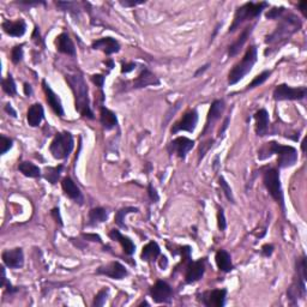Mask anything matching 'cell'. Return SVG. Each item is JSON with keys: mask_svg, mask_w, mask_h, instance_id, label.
<instances>
[{"mask_svg": "<svg viewBox=\"0 0 307 307\" xmlns=\"http://www.w3.org/2000/svg\"><path fill=\"white\" fill-rule=\"evenodd\" d=\"M66 82L70 84L72 92L74 95L76 109L83 117L89 118V119H94V114H92V110L90 108L88 87L83 77L81 74H69V76H66Z\"/></svg>", "mask_w": 307, "mask_h": 307, "instance_id": "cell-1", "label": "cell"}, {"mask_svg": "<svg viewBox=\"0 0 307 307\" xmlns=\"http://www.w3.org/2000/svg\"><path fill=\"white\" fill-rule=\"evenodd\" d=\"M301 28V22L299 20L298 17L290 16L283 18V20L281 22V24L276 28L275 32L271 35L268 36L265 42L268 45H282V43L287 42L289 40V37L293 34H295L296 32H299V29Z\"/></svg>", "mask_w": 307, "mask_h": 307, "instance_id": "cell-2", "label": "cell"}, {"mask_svg": "<svg viewBox=\"0 0 307 307\" xmlns=\"http://www.w3.org/2000/svg\"><path fill=\"white\" fill-rule=\"evenodd\" d=\"M267 149L268 154L265 155V157L277 155V164L280 168H288L294 166L298 161V151L290 145H282L277 142H270L267 144Z\"/></svg>", "mask_w": 307, "mask_h": 307, "instance_id": "cell-3", "label": "cell"}, {"mask_svg": "<svg viewBox=\"0 0 307 307\" xmlns=\"http://www.w3.org/2000/svg\"><path fill=\"white\" fill-rule=\"evenodd\" d=\"M257 61V48L254 46H251L249 50L245 53L244 58L241 59V61H239L236 65H234V68L231 70L228 74V83L231 86H234L238 82L241 81L247 73L251 72L252 68L256 64Z\"/></svg>", "mask_w": 307, "mask_h": 307, "instance_id": "cell-4", "label": "cell"}, {"mask_svg": "<svg viewBox=\"0 0 307 307\" xmlns=\"http://www.w3.org/2000/svg\"><path fill=\"white\" fill-rule=\"evenodd\" d=\"M268 6V2H246L245 5L240 6L235 12L234 20L232 23L231 28H229V33L235 32L236 29L246 20H251L253 18H257L260 16L263 10Z\"/></svg>", "mask_w": 307, "mask_h": 307, "instance_id": "cell-5", "label": "cell"}, {"mask_svg": "<svg viewBox=\"0 0 307 307\" xmlns=\"http://www.w3.org/2000/svg\"><path fill=\"white\" fill-rule=\"evenodd\" d=\"M73 137L70 132H61L58 133L54 139L52 141L50 151L53 155L54 159L64 160L68 159L69 155L73 150Z\"/></svg>", "mask_w": 307, "mask_h": 307, "instance_id": "cell-6", "label": "cell"}, {"mask_svg": "<svg viewBox=\"0 0 307 307\" xmlns=\"http://www.w3.org/2000/svg\"><path fill=\"white\" fill-rule=\"evenodd\" d=\"M263 182H264L265 187H267L268 192L270 196L281 205V208L285 210V198H283V191L281 186L280 174H278L277 169L269 168L264 172L263 174Z\"/></svg>", "mask_w": 307, "mask_h": 307, "instance_id": "cell-7", "label": "cell"}, {"mask_svg": "<svg viewBox=\"0 0 307 307\" xmlns=\"http://www.w3.org/2000/svg\"><path fill=\"white\" fill-rule=\"evenodd\" d=\"M307 89L303 88H291L287 84H280L273 90V99L276 101H296V100H303L306 97Z\"/></svg>", "mask_w": 307, "mask_h": 307, "instance_id": "cell-8", "label": "cell"}, {"mask_svg": "<svg viewBox=\"0 0 307 307\" xmlns=\"http://www.w3.org/2000/svg\"><path fill=\"white\" fill-rule=\"evenodd\" d=\"M150 295L157 304H171L173 299V289L164 281H157L150 288Z\"/></svg>", "mask_w": 307, "mask_h": 307, "instance_id": "cell-9", "label": "cell"}, {"mask_svg": "<svg viewBox=\"0 0 307 307\" xmlns=\"http://www.w3.org/2000/svg\"><path fill=\"white\" fill-rule=\"evenodd\" d=\"M195 146V142L187 137H178L168 144V153L175 154L179 159L185 160L186 155Z\"/></svg>", "mask_w": 307, "mask_h": 307, "instance_id": "cell-10", "label": "cell"}, {"mask_svg": "<svg viewBox=\"0 0 307 307\" xmlns=\"http://www.w3.org/2000/svg\"><path fill=\"white\" fill-rule=\"evenodd\" d=\"M198 124V112L196 109L187 112L184 117L181 118L178 123H175L172 127V133L180 132V131H186V132H193L197 127Z\"/></svg>", "mask_w": 307, "mask_h": 307, "instance_id": "cell-11", "label": "cell"}, {"mask_svg": "<svg viewBox=\"0 0 307 307\" xmlns=\"http://www.w3.org/2000/svg\"><path fill=\"white\" fill-rule=\"evenodd\" d=\"M205 271V259H199L196 260V262H190L187 263V269L186 273H185V282L188 283H195L197 281H199L203 277Z\"/></svg>", "mask_w": 307, "mask_h": 307, "instance_id": "cell-12", "label": "cell"}, {"mask_svg": "<svg viewBox=\"0 0 307 307\" xmlns=\"http://www.w3.org/2000/svg\"><path fill=\"white\" fill-rule=\"evenodd\" d=\"M226 289H214L203 293L200 301H202L203 305L208 307H223L226 304Z\"/></svg>", "mask_w": 307, "mask_h": 307, "instance_id": "cell-13", "label": "cell"}, {"mask_svg": "<svg viewBox=\"0 0 307 307\" xmlns=\"http://www.w3.org/2000/svg\"><path fill=\"white\" fill-rule=\"evenodd\" d=\"M2 262L10 269H19L24 264V254L22 249L7 250L2 252Z\"/></svg>", "mask_w": 307, "mask_h": 307, "instance_id": "cell-14", "label": "cell"}, {"mask_svg": "<svg viewBox=\"0 0 307 307\" xmlns=\"http://www.w3.org/2000/svg\"><path fill=\"white\" fill-rule=\"evenodd\" d=\"M96 272L100 275H106L110 278H114V280H123L127 275V270L119 262H113L105 265V267H100L96 270Z\"/></svg>", "mask_w": 307, "mask_h": 307, "instance_id": "cell-15", "label": "cell"}, {"mask_svg": "<svg viewBox=\"0 0 307 307\" xmlns=\"http://www.w3.org/2000/svg\"><path fill=\"white\" fill-rule=\"evenodd\" d=\"M42 86H43V90H45L46 100H47L48 105L51 106V108L54 110V113H55L56 115H59V117H64L65 112H64L63 103H61L58 95L52 90L50 84H47V82L46 81L42 82Z\"/></svg>", "mask_w": 307, "mask_h": 307, "instance_id": "cell-16", "label": "cell"}, {"mask_svg": "<svg viewBox=\"0 0 307 307\" xmlns=\"http://www.w3.org/2000/svg\"><path fill=\"white\" fill-rule=\"evenodd\" d=\"M94 50H99L105 52L107 55L118 53L120 51V45L115 38L113 37H102L99 40L94 41L91 46Z\"/></svg>", "mask_w": 307, "mask_h": 307, "instance_id": "cell-17", "label": "cell"}, {"mask_svg": "<svg viewBox=\"0 0 307 307\" xmlns=\"http://www.w3.org/2000/svg\"><path fill=\"white\" fill-rule=\"evenodd\" d=\"M224 110V101L223 100H216L211 103V107L209 109L208 117H206V124L204 131H203V135H205L206 131L210 128V126H213V124L215 123L216 120H218L221 118L222 113Z\"/></svg>", "mask_w": 307, "mask_h": 307, "instance_id": "cell-18", "label": "cell"}, {"mask_svg": "<svg viewBox=\"0 0 307 307\" xmlns=\"http://www.w3.org/2000/svg\"><path fill=\"white\" fill-rule=\"evenodd\" d=\"M1 27L7 35L14 36V37H20L25 34V30H27V24L23 19H17L15 22L4 20Z\"/></svg>", "mask_w": 307, "mask_h": 307, "instance_id": "cell-19", "label": "cell"}, {"mask_svg": "<svg viewBox=\"0 0 307 307\" xmlns=\"http://www.w3.org/2000/svg\"><path fill=\"white\" fill-rule=\"evenodd\" d=\"M160 81L156 76L148 69H144L143 71L139 73V76L133 81V88L135 89H141V88H145L148 86H159Z\"/></svg>", "mask_w": 307, "mask_h": 307, "instance_id": "cell-20", "label": "cell"}, {"mask_svg": "<svg viewBox=\"0 0 307 307\" xmlns=\"http://www.w3.org/2000/svg\"><path fill=\"white\" fill-rule=\"evenodd\" d=\"M61 186H63L64 192L68 196L69 198H71L72 200H74L76 203H79L82 204L83 203V196H82L81 190L73 182V180L70 179V178H65L63 179V182H61Z\"/></svg>", "mask_w": 307, "mask_h": 307, "instance_id": "cell-21", "label": "cell"}, {"mask_svg": "<svg viewBox=\"0 0 307 307\" xmlns=\"http://www.w3.org/2000/svg\"><path fill=\"white\" fill-rule=\"evenodd\" d=\"M56 50L60 53L68 54V55L74 56L76 55V48H74L73 42H72L71 37L66 33H63L56 37Z\"/></svg>", "mask_w": 307, "mask_h": 307, "instance_id": "cell-22", "label": "cell"}, {"mask_svg": "<svg viewBox=\"0 0 307 307\" xmlns=\"http://www.w3.org/2000/svg\"><path fill=\"white\" fill-rule=\"evenodd\" d=\"M109 238L113 240H117V241L120 242V245L123 246L124 252H125L127 256H132L136 251V246L133 244V241L127 236H124L121 235V233L117 229H112L109 233Z\"/></svg>", "mask_w": 307, "mask_h": 307, "instance_id": "cell-23", "label": "cell"}, {"mask_svg": "<svg viewBox=\"0 0 307 307\" xmlns=\"http://www.w3.org/2000/svg\"><path fill=\"white\" fill-rule=\"evenodd\" d=\"M43 115H45V112H43V107L40 103H35V105L30 106L27 113L28 124L32 127H36V126H38L41 124V121L43 119Z\"/></svg>", "mask_w": 307, "mask_h": 307, "instance_id": "cell-24", "label": "cell"}, {"mask_svg": "<svg viewBox=\"0 0 307 307\" xmlns=\"http://www.w3.org/2000/svg\"><path fill=\"white\" fill-rule=\"evenodd\" d=\"M256 119V133L258 136H265L269 128V113L265 109H259L254 114Z\"/></svg>", "mask_w": 307, "mask_h": 307, "instance_id": "cell-25", "label": "cell"}, {"mask_svg": "<svg viewBox=\"0 0 307 307\" xmlns=\"http://www.w3.org/2000/svg\"><path fill=\"white\" fill-rule=\"evenodd\" d=\"M216 264H217L218 269L223 272H229L233 270V263H232V257L224 250H220L215 256Z\"/></svg>", "mask_w": 307, "mask_h": 307, "instance_id": "cell-26", "label": "cell"}, {"mask_svg": "<svg viewBox=\"0 0 307 307\" xmlns=\"http://www.w3.org/2000/svg\"><path fill=\"white\" fill-rule=\"evenodd\" d=\"M161 254V249L157 245V242L150 241L149 244H146L143 247V251H142L141 258L144 262H153L156 260V258Z\"/></svg>", "mask_w": 307, "mask_h": 307, "instance_id": "cell-27", "label": "cell"}, {"mask_svg": "<svg viewBox=\"0 0 307 307\" xmlns=\"http://www.w3.org/2000/svg\"><path fill=\"white\" fill-rule=\"evenodd\" d=\"M100 120L106 130H112L118 125L117 115L112 112V110L107 109V108L101 107V112H100Z\"/></svg>", "mask_w": 307, "mask_h": 307, "instance_id": "cell-28", "label": "cell"}, {"mask_svg": "<svg viewBox=\"0 0 307 307\" xmlns=\"http://www.w3.org/2000/svg\"><path fill=\"white\" fill-rule=\"evenodd\" d=\"M251 33H252V27L245 28L244 32H242L241 34H240L239 37H238V40H236L235 42L233 43V45L229 46V50H228L229 56H234V55H236V54L239 53L240 48H241L242 46L245 45V42H246V41H247L249 36L251 35Z\"/></svg>", "mask_w": 307, "mask_h": 307, "instance_id": "cell-29", "label": "cell"}, {"mask_svg": "<svg viewBox=\"0 0 307 307\" xmlns=\"http://www.w3.org/2000/svg\"><path fill=\"white\" fill-rule=\"evenodd\" d=\"M108 211L103 208H94L89 211V226H96L107 221Z\"/></svg>", "mask_w": 307, "mask_h": 307, "instance_id": "cell-30", "label": "cell"}, {"mask_svg": "<svg viewBox=\"0 0 307 307\" xmlns=\"http://www.w3.org/2000/svg\"><path fill=\"white\" fill-rule=\"evenodd\" d=\"M18 169L23 175L28 178H40L41 177V169L37 166H35L32 162H22L18 166Z\"/></svg>", "mask_w": 307, "mask_h": 307, "instance_id": "cell-31", "label": "cell"}, {"mask_svg": "<svg viewBox=\"0 0 307 307\" xmlns=\"http://www.w3.org/2000/svg\"><path fill=\"white\" fill-rule=\"evenodd\" d=\"M132 213H138V209L133 208V206H126V208L120 209L115 213V217H114V222L119 228H126V224L124 220H125L126 215L128 214H132Z\"/></svg>", "mask_w": 307, "mask_h": 307, "instance_id": "cell-32", "label": "cell"}, {"mask_svg": "<svg viewBox=\"0 0 307 307\" xmlns=\"http://www.w3.org/2000/svg\"><path fill=\"white\" fill-rule=\"evenodd\" d=\"M64 169V166L63 164H60V166L58 167H48V168H46V173H45V178L46 180H48V182H51V184H56V181H58V179L60 178V174L61 172H63Z\"/></svg>", "mask_w": 307, "mask_h": 307, "instance_id": "cell-33", "label": "cell"}, {"mask_svg": "<svg viewBox=\"0 0 307 307\" xmlns=\"http://www.w3.org/2000/svg\"><path fill=\"white\" fill-rule=\"evenodd\" d=\"M2 90H4L7 95H16V83H15V79L11 74H9L7 78L2 79Z\"/></svg>", "mask_w": 307, "mask_h": 307, "instance_id": "cell-34", "label": "cell"}, {"mask_svg": "<svg viewBox=\"0 0 307 307\" xmlns=\"http://www.w3.org/2000/svg\"><path fill=\"white\" fill-rule=\"evenodd\" d=\"M270 74H271V71H264V72H262L260 74H258L256 78H254L253 81H252L251 83L247 86V89H253V88L262 86V84L264 83V82L267 81L268 78H269Z\"/></svg>", "mask_w": 307, "mask_h": 307, "instance_id": "cell-35", "label": "cell"}, {"mask_svg": "<svg viewBox=\"0 0 307 307\" xmlns=\"http://www.w3.org/2000/svg\"><path fill=\"white\" fill-rule=\"evenodd\" d=\"M218 184H220V186L222 188V191H223L224 196H226V197H227V199H228L231 203H235V200H234L233 192H232V188L228 185V182H227L226 180H224L223 177H221L220 179H218Z\"/></svg>", "mask_w": 307, "mask_h": 307, "instance_id": "cell-36", "label": "cell"}, {"mask_svg": "<svg viewBox=\"0 0 307 307\" xmlns=\"http://www.w3.org/2000/svg\"><path fill=\"white\" fill-rule=\"evenodd\" d=\"M107 296H108V289L107 288H103L96 294L94 299V303H92V306H103L106 304V300H107Z\"/></svg>", "mask_w": 307, "mask_h": 307, "instance_id": "cell-37", "label": "cell"}, {"mask_svg": "<svg viewBox=\"0 0 307 307\" xmlns=\"http://www.w3.org/2000/svg\"><path fill=\"white\" fill-rule=\"evenodd\" d=\"M23 58V45L16 46L11 51V60L14 64H18Z\"/></svg>", "mask_w": 307, "mask_h": 307, "instance_id": "cell-38", "label": "cell"}, {"mask_svg": "<svg viewBox=\"0 0 307 307\" xmlns=\"http://www.w3.org/2000/svg\"><path fill=\"white\" fill-rule=\"evenodd\" d=\"M0 141H1V143H0V145H1V151H0V153L4 155L12 148V139L7 138V137L5 136H1L0 137Z\"/></svg>", "mask_w": 307, "mask_h": 307, "instance_id": "cell-39", "label": "cell"}, {"mask_svg": "<svg viewBox=\"0 0 307 307\" xmlns=\"http://www.w3.org/2000/svg\"><path fill=\"white\" fill-rule=\"evenodd\" d=\"M285 12V7L283 6H280V7H273L272 10H269V11L267 12V18H269V19H276V18H278L281 16V15Z\"/></svg>", "mask_w": 307, "mask_h": 307, "instance_id": "cell-40", "label": "cell"}, {"mask_svg": "<svg viewBox=\"0 0 307 307\" xmlns=\"http://www.w3.org/2000/svg\"><path fill=\"white\" fill-rule=\"evenodd\" d=\"M217 223H218V228L220 231H224L227 227V222H226V216H224V211L223 209H220L217 214Z\"/></svg>", "mask_w": 307, "mask_h": 307, "instance_id": "cell-41", "label": "cell"}, {"mask_svg": "<svg viewBox=\"0 0 307 307\" xmlns=\"http://www.w3.org/2000/svg\"><path fill=\"white\" fill-rule=\"evenodd\" d=\"M148 192H149V197H150V199L153 200L154 203L159 202L160 197H159V193L156 192V188H155L153 186V184H149L148 186Z\"/></svg>", "mask_w": 307, "mask_h": 307, "instance_id": "cell-42", "label": "cell"}, {"mask_svg": "<svg viewBox=\"0 0 307 307\" xmlns=\"http://www.w3.org/2000/svg\"><path fill=\"white\" fill-rule=\"evenodd\" d=\"M91 81L101 89L103 87V83H105V77L102 74H94V76H91Z\"/></svg>", "mask_w": 307, "mask_h": 307, "instance_id": "cell-43", "label": "cell"}, {"mask_svg": "<svg viewBox=\"0 0 307 307\" xmlns=\"http://www.w3.org/2000/svg\"><path fill=\"white\" fill-rule=\"evenodd\" d=\"M272 252H273V246H272V245L267 244V245H264V246L262 247V254L264 257H270L272 254Z\"/></svg>", "mask_w": 307, "mask_h": 307, "instance_id": "cell-44", "label": "cell"}, {"mask_svg": "<svg viewBox=\"0 0 307 307\" xmlns=\"http://www.w3.org/2000/svg\"><path fill=\"white\" fill-rule=\"evenodd\" d=\"M136 69V64L135 63H128V64H123L121 65V72L123 73H128V72L133 71Z\"/></svg>", "mask_w": 307, "mask_h": 307, "instance_id": "cell-45", "label": "cell"}, {"mask_svg": "<svg viewBox=\"0 0 307 307\" xmlns=\"http://www.w3.org/2000/svg\"><path fill=\"white\" fill-rule=\"evenodd\" d=\"M83 238L87 240H90V241H97V242H102L101 238H100L97 234H83Z\"/></svg>", "mask_w": 307, "mask_h": 307, "instance_id": "cell-46", "label": "cell"}, {"mask_svg": "<svg viewBox=\"0 0 307 307\" xmlns=\"http://www.w3.org/2000/svg\"><path fill=\"white\" fill-rule=\"evenodd\" d=\"M52 216H53L54 218H55V221L58 222L59 224H60V226H63V221H61V216H60V213H59V209H53V210H52Z\"/></svg>", "mask_w": 307, "mask_h": 307, "instance_id": "cell-47", "label": "cell"}, {"mask_svg": "<svg viewBox=\"0 0 307 307\" xmlns=\"http://www.w3.org/2000/svg\"><path fill=\"white\" fill-rule=\"evenodd\" d=\"M5 112L7 113V114H10L11 115L12 118H16L17 117V113H16V110L14 109V108H12V106L10 105V103H7L6 106H5Z\"/></svg>", "mask_w": 307, "mask_h": 307, "instance_id": "cell-48", "label": "cell"}, {"mask_svg": "<svg viewBox=\"0 0 307 307\" xmlns=\"http://www.w3.org/2000/svg\"><path fill=\"white\" fill-rule=\"evenodd\" d=\"M229 121H231V118H229V117H227V118H226V120H224V123H223V126H222V128H221V130H220V131H218V136L223 135V132H224V131H226V130H227V128H228Z\"/></svg>", "mask_w": 307, "mask_h": 307, "instance_id": "cell-49", "label": "cell"}, {"mask_svg": "<svg viewBox=\"0 0 307 307\" xmlns=\"http://www.w3.org/2000/svg\"><path fill=\"white\" fill-rule=\"evenodd\" d=\"M144 1H120L123 6H136V5L143 4Z\"/></svg>", "mask_w": 307, "mask_h": 307, "instance_id": "cell-50", "label": "cell"}, {"mask_svg": "<svg viewBox=\"0 0 307 307\" xmlns=\"http://www.w3.org/2000/svg\"><path fill=\"white\" fill-rule=\"evenodd\" d=\"M24 94L27 95V96H32L33 89H32V86H30V84L24 83Z\"/></svg>", "mask_w": 307, "mask_h": 307, "instance_id": "cell-51", "label": "cell"}, {"mask_svg": "<svg viewBox=\"0 0 307 307\" xmlns=\"http://www.w3.org/2000/svg\"><path fill=\"white\" fill-rule=\"evenodd\" d=\"M167 265H168V260H167L166 256H162L161 257V262H160V268L161 269H166Z\"/></svg>", "mask_w": 307, "mask_h": 307, "instance_id": "cell-52", "label": "cell"}, {"mask_svg": "<svg viewBox=\"0 0 307 307\" xmlns=\"http://www.w3.org/2000/svg\"><path fill=\"white\" fill-rule=\"evenodd\" d=\"M306 6H307V1H301L300 4H299V9H300V11L303 12L304 16H306Z\"/></svg>", "mask_w": 307, "mask_h": 307, "instance_id": "cell-53", "label": "cell"}, {"mask_svg": "<svg viewBox=\"0 0 307 307\" xmlns=\"http://www.w3.org/2000/svg\"><path fill=\"white\" fill-rule=\"evenodd\" d=\"M208 68H209V64H208V65L203 66V69H199V70H198V71H197V72H196V73H195V77H197V76H198V74H199V73H202V72H204V71H205V70H206V69H208Z\"/></svg>", "mask_w": 307, "mask_h": 307, "instance_id": "cell-54", "label": "cell"}, {"mask_svg": "<svg viewBox=\"0 0 307 307\" xmlns=\"http://www.w3.org/2000/svg\"><path fill=\"white\" fill-rule=\"evenodd\" d=\"M106 65H108V66H109V69H113V68H114V64H113V61H112V60H109V61H106Z\"/></svg>", "mask_w": 307, "mask_h": 307, "instance_id": "cell-55", "label": "cell"}]
</instances>
